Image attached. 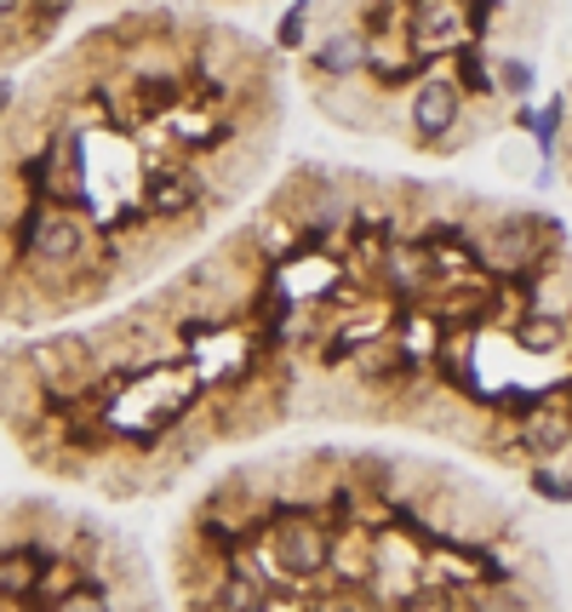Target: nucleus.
Masks as SVG:
<instances>
[{"instance_id":"20e7f679","label":"nucleus","mask_w":572,"mask_h":612,"mask_svg":"<svg viewBox=\"0 0 572 612\" xmlns=\"http://www.w3.org/2000/svg\"><path fill=\"white\" fill-rule=\"evenodd\" d=\"M458 29H464V18H458L453 0H418V7H413V41H418V46L453 41Z\"/></svg>"},{"instance_id":"f257e3e1","label":"nucleus","mask_w":572,"mask_h":612,"mask_svg":"<svg viewBox=\"0 0 572 612\" xmlns=\"http://www.w3.org/2000/svg\"><path fill=\"white\" fill-rule=\"evenodd\" d=\"M275 556H281V567H287V572H298V578H315V572L332 561V538H326L321 527H281V538H275Z\"/></svg>"},{"instance_id":"0eeeda50","label":"nucleus","mask_w":572,"mask_h":612,"mask_svg":"<svg viewBox=\"0 0 572 612\" xmlns=\"http://www.w3.org/2000/svg\"><path fill=\"white\" fill-rule=\"evenodd\" d=\"M458 81H464V92H492L498 86L492 70H487V58L476 46H458Z\"/></svg>"},{"instance_id":"1a4fd4ad","label":"nucleus","mask_w":572,"mask_h":612,"mask_svg":"<svg viewBox=\"0 0 572 612\" xmlns=\"http://www.w3.org/2000/svg\"><path fill=\"white\" fill-rule=\"evenodd\" d=\"M149 200H155L160 212H184L189 200H195V189L178 184V178H155V184H149Z\"/></svg>"},{"instance_id":"39448f33","label":"nucleus","mask_w":572,"mask_h":612,"mask_svg":"<svg viewBox=\"0 0 572 612\" xmlns=\"http://www.w3.org/2000/svg\"><path fill=\"white\" fill-rule=\"evenodd\" d=\"M361 63H366V41H361V35H344V29H339V35H332V41L315 52V70H321V75H332V81L355 75Z\"/></svg>"},{"instance_id":"9d476101","label":"nucleus","mask_w":572,"mask_h":612,"mask_svg":"<svg viewBox=\"0 0 572 612\" xmlns=\"http://www.w3.org/2000/svg\"><path fill=\"white\" fill-rule=\"evenodd\" d=\"M263 590H258V578H229V590H218V606H258Z\"/></svg>"},{"instance_id":"f03ea898","label":"nucleus","mask_w":572,"mask_h":612,"mask_svg":"<svg viewBox=\"0 0 572 612\" xmlns=\"http://www.w3.org/2000/svg\"><path fill=\"white\" fill-rule=\"evenodd\" d=\"M413 126L424 138H447L458 126V86L453 81H424L418 97H413Z\"/></svg>"},{"instance_id":"7ed1b4c3","label":"nucleus","mask_w":572,"mask_h":612,"mask_svg":"<svg viewBox=\"0 0 572 612\" xmlns=\"http://www.w3.org/2000/svg\"><path fill=\"white\" fill-rule=\"evenodd\" d=\"M29 247L46 263H70L81 252V224L75 218H46V212H29Z\"/></svg>"},{"instance_id":"423d86ee","label":"nucleus","mask_w":572,"mask_h":612,"mask_svg":"<svg viewBox=\"0 0 572 612\" xmlns=\"http://www.w3.org/2000/svg\"><path fill=\"white\" fill-rule=\"evenodd\" d=\"M521 350H532V355H550L555 344H561V338H566V326L555 321V315H532V321H521Z\"/></svg>"},{"instance_id":"9b49d317","label":"nucleus","mask_w":572,"mask_h":612,"mask_svg":"<svg viewBox=\"0 0 572 612\" xmlns=\"http://www.w3.org/2000/svg\"><path fill=\"white\" fill-rule=\"evenodd\" d=\"M498 86H503V92H532V63L503 58V63H498Z\"/></svg>"},{"instance_id":"ddd939ff","label":"nucleus","mask_w":572,"mask_h":612,"mask_svg":"<svg viewBox=\"0 0 572 612\" xmlns=\"http://www.w3.org/2000/svg\"><path fill=\"white\" fill-rule=\"evenodd\" d=\"M12 7H18V0H0V18H7V12H12Z\"/></svg>"},{"instance_id":"f8f14e48","label":"nucleus","mask_w":572,"mask_h":612,"mask_svg":"<svg viewBox=\"0 0 572 612\" xmlns=\"http://www.w3.org/2000/svg\"><path fill=\"white\" fill-rule=\"evenodd\" d=\"M532 492H544L550 504H572V481H561V475H550V469L532 475Z\"/></svg>"},{"instance_id":"6e6552de","label":"nucleus","mask_w":572,"mask_h":612,"mask_svg":"<svg viewBox=\"0 0 572 612\" xmlns=\"http://www.w3.org/2000/svg\"><path fill=\"white\" fill-rule=\"evenodd\" d=\"M304 29H310V0H298V7L281 18V29H275V46H281V52H298V46H304Z\"/></svg>"},{"instance_id":"4468645a","label":"nucleus","mask_w":572,"mask_h":612,"mask_svg":"<svg viewBox=\"0 0 572 612\" xmlns=\"http://www.w3.org/2000/svg\"><path fill=\"white\" fill-rule=\"evenodd\" d=\"M7 97H12V92H7V86H0V110H7Z\"/></svg>"}]
</instances>
